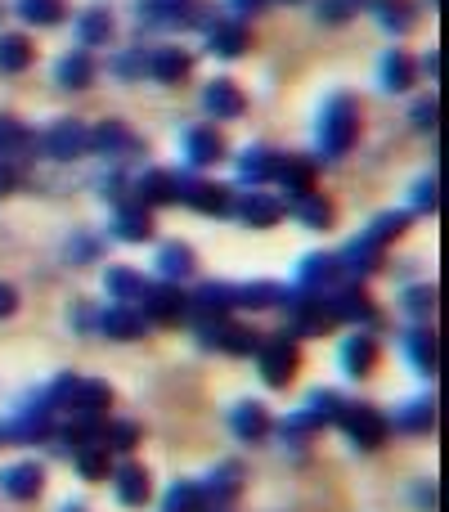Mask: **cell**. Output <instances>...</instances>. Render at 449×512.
<instances>
[{
	"instance_id": "b9f144b4",
	"label": "cell",
	"mask_w": 449,
	"mask_h": 512,
	"mask_svg": "<svg viewBox=\"0 0 449 512\" xmlns=\"http://www.w3.org/2000/svg\"><path fill=\"white\" fill-rule=\"evenodd\" d=\"M162 508L167 512H207L203 486H194V481H176V486L167 490V499H162Z\"/></svg>"
},
{
	"instance_id": "52a82bcc",
	"label": "cell",
	"mask_w": 449,
	"mask_h": 512,
	"mask_svg": "<svg viewBox=\"0 0 449 512\" xmlns=\"http://www.w3.org/2000/svg\"><path fill=\"white\" fill-rule=\"evenodd\" d=\"M36 144H41L45 158L72 162V158H81V153H90V131L81 122H59V126H50V131H45Z\"/></svg>"
},
{
	"instance_id": "d6a6232c",
	"label": "cell",
	"mask_w": 449,
	"mask_h": 512,
	"mask_svg": "<svg viewBox=\"0 0 449 512\" xmlns=\"http://www.w3.org/2000/svg\"><path fill=\"white\" fill-rule=\"evenodd\" d=\"M113 32H117V23H113L108 9H86V14L77 18V41L81 45H108Z\"/></svg>"
},
{
	"instance_id": "f907efd6",
	"label": "cell",
	"mask_w": 449,
	"mask_h": 512,
	"mask_svg": "<svg viewBox=\"0 0 449 512\" xmlns=\"http://www.w3.org/2000/svg\"><path fill=\"white\" fill-rule=\"evenodd\" d=\"M414 203L423 207V212H432V207H441V185H436V180H418V189H414Z\"/></svg>"
},
{
	"instance_id": "c3c4849f",
	"label": "cell",
	"mask_w": 449,
	"mask_h": 512,
	"mask_svg": "<svg viewBox=\"0 0 449 512\" xmlns=\"http://www.w3.org/2000/svg\"><path fill=\"white\" fill-rule=\"evenodd\" d=\"M135 445H140V427L135 423H108L104 427V450H135Z\"/></svg>"
},
{
	"instance_id": "ee69618b",
	"label": "cell",
	"mask_w": 449,
	"mask_h": 512,
	"mask_svg": "<svg viewBox=\"0 0 449 512\" xmlns=\"http://www.w3.org/2000/svg\"><path fill=\"white\" fill-rule=\"evenodd\" d=\"M77 472H81L86 481L108 477L113 468H108V450H104V445H81V450H77Z\"/></svg>"
},
{
	"instance_id": "83f0119b",
	"label": "cell",
	"mask_w": 449,
	"mask_h": 512,
	"mask_svg": "<svg viewBox=\"0 0 449 512\" xmlns=\"http://www.w3.org/2000/svg\"><path fill=\"white\" fill-rule=\"evenodd\" d=\"M54 77H59L63 90H86L90 77H95V59H90L86 50H72V54H63V59H59Z\"/></svg>"
},
{
	"instance_id": "277c9868",
	"label": "cell",
	"mask_w": 449,
	"mask_h": 512,
	"mask_svg": "<svg viewBox=\"0 0 449 512\" xmlns=\"http://www.w3.org/2000/svg\"><path fill=\"white\" fill-rule=\"evenodd\" d=\"M176 203L194 207V212H207V216H225L229 212V189L216 185V180H203V176H176Z\"/></svg>"
},
{
	"instance_id": "7402d4cb",
	"label": "cell",
	"mask_w": 449,
	"mask_h": 512,
	"mask_svg": "<svg viewBox=\"0 0 449 512\" xmlns=\"http://www.w3.org/2000/svg\"><path fill=\"white\" fill-rule=\"evenodd\" d=\"M113 490L126 508H140L144 499H149V472H144L140 463H122V468L113 472Z\"/></svg>"
},
{
	"instance_id": "ba28073f",
	"label": "cell",
	"mask_w": 449,
	"mask_h": 512,
	"mask_svg": "<svg viewBox=\"0 0 449 512\" xmlns=\"http://www.w3.org/2000/svg\"><path fill=\"white\" fill-rule=\"evenodd\" d=\"M140 18L153 27H189L203 23V0H144Z\"/></svg>"
},
{
	"instance_id": "1f68e13d",
	"label": "cell",
	"mask_w": 449,
	"mask_h": 512,
	"mask_svg": "<svg viewBox=\"0 0 449 512\" xmlns=\"http://www.w3.org/2000/svg\"><path fill=\"white\" fill-rule=\"evenodd\" d=\"M113 234L122 243H144L153 234V221H149V207H122L113 216Z\"/></svg>"
},
{
	"instance_id": "5b68a950",
	"label": "cell",
	"mask_w": 449,
	"mask_h": 512,
	"mask_svg": "<svg viewBox=\"0 0 449 512\" xmlns=\"http://www.w3.org/2000/svg\"><path fill=\"white\" fill-rule=\"evenodd\" d=\"M198 337H203L207 346H221L229 355H256V346H261V333L247 324H234V319H203V328H198Z\"/></svg>"
},
{
	"instance_id": "74e56055",
	"label": "cell",
	"mask_w": 449,
	"mask_h": 512,
	"mask_svg": "<svg viewBox=\"0 0 449 512\" xmlns=\"http://www.w3.org/2000/svg\"><path fill=\"white\" fill-rule=\"evenodd\" d=\"M32 68V41L18 32L0 36V72H23Z\"/></svg>"
},
{
	"instance_id": "30bf717a",
	"label": "cell",
	"mask_w": 449,
	"mask_h": 512,
	"mask_svg": "<svg viewBox=\"0 0 449 512\" xmlns=\"http://www.w3.org/2000/svg\"><path fill=\"white\" fill-rule=\"evenodd\" d=\"M333 297H324V306H328V315L333 319H342V324H378V310H373V301L364 297L360 288H328Z\"/></svg>"
},
{
	"instance_id": "d590c367",
	"label": "cell",
	"mask_w": 449,
	"mask_h": 512,
	"mask_svg": "<svg viewBox=\"0 0 449 512\" xmlns=\"http://www.w3.org/2000/svg\"><path fill=\"white\" fill-rule=\"evenodd\" d=\"M279 301H283L279 283H238L234 288V306H243V310H270Z\"/></svg>"
},
{
	"instance_id": "60d3db41",
	"label": "cell",
	"mask_w": 449,
	"mask_h": 512,
	"mask_svg": "<svg viewBox=\"0 0 449 512\" xmlns=\"http://www.w3.org/2000/svg\"><path fill=\"white\" fill-rule=\"evenodd\" d=\"M104 283H108V292H113L117 301H135V297H144V274H135V270H126V265H113V270L104 274Z\"/></svg>"
},
{
	"instance_id": "7a4b0ae2",
	"label": "cell",
	"mask_w": 449,
	"mask_h": 512,
	"mask_svg": "<svg viewBox=\"0 0 449 512\" xmlns=\"http://www.w3.org/2000/svg\"><path fill=\"white\" fill-rule=\"evenodd\" d=\"M279 306H288V333H297V337H319V333H328V328H333V315H328V306H324V297H319V292L297 288L292 297L283 292Z\"/></svg>"
},
{
	"instance_id": "4fadbf2b",
	"label": "cell",
	"mask_w": 449,
	"mask_h": 512,
	"mask_svg": "<svg viewBox=\"0 0 449 512\" xmlns=\"http://www.w3.org/2000/svg\"><path fill=\"white\" fill-rule=\"evenodd\" d=\"M337 274H342V265H337V256L315 252V256H306V261H301V270H297V288L319 292V297H324V292L337 283Z\"/></svg>"
},
{
	"instance_id": "ab89813d",
	"label": "cell",
	"mask_w": 449,
	"mask_h": 512,
	"mask_svg": "<svg viewBox=\"0 0 449 512\" xmlns=\"http://www.w3.org/2000/svg\"><path fill=\"white\" fill-rule=\"evenodd\" d=\"M158 270L167 274V283L189 279V274H194V252H189L185 243H167V248L158 252Z\"/></svg>"
},
{
	"instance_id": "836d02e7",
	"label": "cell",
	"mask_w": 449,
	"mask_h": 512,
	"mask_svg": "<svg viewBox=\"0 0 449 512\" xmlns=\"http://www.w3.org/2000/svg\"><path fill=\"white\" fill-rule=\"evenodd\" d=\"M414 81H418V63L409 59L405 50H391L387 59H382V86L387 90H396L400 95V90H409Z\"/></svg>"
},
{
	"instance_id": "7c38bea8",
	"label": "cell",
	"mask_w": 449,
	"mask_h": 512,
	"mask_svg": "<svg viewBox=\"0 0 449 512\" xmlns=\"http://www.w3.org/2000/svg\"><path fill=\"white\" fill-rule=\"evenodd\" d=\"M90 153H108V158H131L140 153V140L131 135V126L122 122H104L90 131Z\"/></svg>"
},
{
	"instance_id": "3957f363",
	"label": "cell",
	"mask_w": 449,
	"mask_h": 512,
	"mask_svg": "<svg viewBox=\"0 0 449 512\" xmlns=\"http://www.w3.org/2000/svg\"><path fill=\"white\" fill-rule=\"evenodd\" d=\"M297 364H301V355H297L292 337H270V342L256 346V369H261V378L270 382V387H288Z\"/></svg>"
},
{
	"instance_id": "9a60e30c",
	"label": "cell",
	"mask_w": 449,
	"mask_h": 512,
	"mask_svg": "<svg viewBox=\"0 0 449 512\" xmlns=\"http://www.w3.org/2000/svg\"><path fill=\"white\" fill-rule=\"evenodd\" d=\"M221 153H225V144H221V135H216L212 126H189L185 131L189 167H212V162H221Z\"/></svg>"
},
{
	"instance_id": "7bdbcfd3",
	"label": "cell",
	"mask_w": 449,
	"mask_h": 512,
	"mask_svg": "<svg viewBox=\"0 0 449 512\" xmlns=\"http://www.w3.org/2000/svg\"><path fill=\"white\" fill-rule=\"evenodd\" d=\"M18 18L32 27H54L63 18V0H18Z\"/></svg>"
},
{
	"instance_id": "db71d44e",
	"label": "cell",
	"mask_w": 449,
	"mask_h": 512,
	"mask_svg": "<svg viewBox=\"0 0 449 512\" xmlns=\"http://www.w3.org/2000/svg\"><path fill=\"white\" fill-rule=\"evenodd\" d=\"M14 310H18V292L9 283H0V319H9Z\"/></svg>"
},
{
	"instance_id": "9c48e42d",
	"label": "cell",
	"mask_w": 449,
	"mask_h": 512,
	"mask_svg": "<svg viewBox=\"0 0 449 512\" xmlns=\"http://www.w3.org/2000/svg\"><path fill=\"white\" fill-rule=\"evenodd\" d=\"M189 315V292H180L176 283H153L144 288V319H158V324H176Z\"/></svg>"
},
{
	"instance_id": "8fae6325",
	"label": "cell",
	"mask_w": 449,
	"mask_h": 512,
	"mask_svg": "<svg viewBox=\"0 0 449 512\" xmlns=\"http://www.w3.org/2000/svg\"><path fill=\"white\" fill-rule=\"evenodd\" d=\"M144 72L167 81V86H176V81H185L189 72H194V59H189L185 50H176V45H162V50L144 54Z\"/></svg>"
},
{
	"instance_id": "6da1fadb",
	"label": "cell",
	"mask_w": 449,
	"mask_h": 512,
	"mask_svg": "<svg viewBox=\"0 0 449 512\" xmlns=\"http://www.w3.org/2000/svg\"><path fill=\"white\" fill-rule=\"evenodd\" d=\"M355 135H360L355 99L351 95H333L328 99V108H324V117H319V149H324V158H342V153L355 144Z\"/></svg>"
},
{
	"instance_id": "11a10c76",
	"label": "cell",
	"mask_w": 449,
	"mask_h": 512,
	"mask_svg": "<svg viewBox=\"0 0 449 512\" xmlns=\"http://www.w3.org/2000/svg\"><path fill=\"white\" fill-rule=\"evenodd\" d=\"M14 185H18V171L9 167V162H0V194H9Z\"/></svg>"
},
{
	"instance_id": "484cf974",
	"label": "cell",
	"mask_w": 449,
	"mask_h": 512,
	"mask_svg": "<svg viewBox=\"0 0 449 512\" xmlns=\"http://www.w3.org/2000/svg\"><path fill=\"white\" fill-rule=\"evenodd\" d=\"M135 198H140V207L176 203V176H171V171H144L140 185H135Z\"/></svg>"
},
{
	"instance_id": "d4e9b609",
	"label": "cell",
	"mask_w": 449,
	"mask_h": 512,
	"mask_svg": "<svg viewBox=\"0 0 449 512\" xmlns=\"http://www.w3.org/2000/svg\"><path fill=\"white\" fill-rule=\"evenodd\" d=\"M238 216H243V225H256V230H270V225H279V216H283V207L274 203V198H265V194H243L238 203H229Z\"/></svg>"
},
{
	"instance_id": "f546056e",
	"label": "cell",
	"mask_w": 449,
	"mask_h": 512,
	"mask_svg": "<svg viewBox=\"0 0 449 512\" xmlns=\"http://www.w3.org/2000/svg\"><path fill=\"white\" fill-rule=\"evenodd\" d=\"M274 171H279V153H274V149H247L243 162H238L243 185H270Z\"/></svg>"
},
{
	"instance_id": "44dd1931",
	"label": "cell",
	"mask_w": 449,
	"mask_h": 512,
	"mask_svg": "<svg viewBox=\"0 0 449 512\" xmlns=\"http://www.w3.org/2000/svg\"><path fill=\"white\" fill-rule=\"evenodd\" d=\"M229 427H234L238 441H261V436H270V414H265L256 400H243V405H234V414H229Z\"/></svg>"
},
{
	"instance_id": "816d5d0a",
	"label": "cell",
	"mask_w": 449,
	"mask_h": 512,
	"mask_svg": "<svg viewBox=\"0 0 449 512\" xmlns=\"http://www.w3.org/2000/svg\"><path fill=\"white\" fill-rule=\"evenodd\" d=\"M405 306L414 310V315H427V310H432V288H414L405 297Z\"/></svg>"
},
{
	"instance_id": "f1b7e54d",
	"label": "cell",
	"mask_w": 449,
	"mask_h": 512,
	"mask_svg": "<svg viewBox=\"0 0 449 512\" xmlns=\"http://www.w3.org/2000/svg\"><path fill=\"white\" fill-rule=\"evenodd\" d=\"M274 180H279V185L288 189L292 198L315 194V167H310L306 158H279V171H274Z\"/></svg>"
},
{
	"instance_id": "681fc988",
	"label": "cell",
	"mask_w": 449,
	"mask_h": 512,
	"mask_svg": "<svg viewBox=\"0 0 449 512\" xmlns=\"http://www.w3.org/2000/svg\"><path fill=\"white\" fill-rule=\"evenodd\" d=\"M360 5H369V0H319V18L324 23H346V18L360 14Z\"/></svg>"
},
{
	"instance_id": "e0dca14e",
	"label": "cell",
	"mask_w": 449,
	"mask_h": 512,
	"mask_svg": "<svg viewBox=\"0 0 449 512\" xmlns=\"http://www.w3.org/2000/svg\"><path fill=\"white\" fill-rule=\"evenodd\" d=\"M234 306V288L229 283H203L198 292H189V315L198 319H221Z\"/></svg>"
},
{
	"instance_id": "bcb514c9",
	"label": "cell",
	"mask_w": 449,
	"mask_h": 512,
	"mask_svg": "<svg viewBox=\"0 0 449 512\" xmlns=\"http://www.w3.org/2000/svg\"><path fill=\"white\" fill-rule=\"evenodd\" d=\"M405 230H409V216H405V212H387V216H378V221H373L364 234H369L373 243H382V248H387V243L400 239Z\"/></svg>"
},
{
	"instance_id": "4dcf8cb0",
	"label": "cell",
	"mask_w": 449,
	"mask_h": 512,
	"mask_svg": "<svg viewBox=\"0 0 449 512\" xmlns=\"http://www.w3.org/2000/svg\"><path fill=\"white\" fill-rule=\"evenodd\" d=\"M373 14H378V23L387 27V32H396V36H405L409 27L418 23L414 0H373Z\"/></svg>"
},
{
	"instance_id": "f6af8a7d",
	"label": "cell",
	"mask_w": 449,
	"mask_h": 512,
	"mask_svg": "<svg viewBox=\"0 0 449 512\" xmlns=\"http://www.w3.org/2000/svg\"><path fill=\"white\" fill-rule=\"evenodd\" d=\"M306 409L315 414L319 427H324V423H337V414L346 409V396H337V391H315V396L306 400Z\"/></svg>"
},
{
	"instance_id": "8992f818",
	"label": "cell",
	"mask_w": 449,
	"mask_h": 512,
	"mask_svg": "<svg viewBox=\"0 0 449 512\" xmlns=\"http://www.w3.org/2000/svg\"><path fill=\"white\" fill-rule=\"evenodd\" d=\"M337 423H342V432L355 441V450H378V445L387 441V418L369 405H346L342 414H337Z\"/></svg>"
},
{
	"instance_id": "680465c9",
	"label": "cell",
	"mask_w": 449,
	"mask_h": 512,
	"mask_svg": "<svg viewBox=\"0 0 449 512\" xmlns=\"http://www.w3.org/2000/svg\"><path fill=\"white\" fill-rule=\"evenodd\" d=\"M441 68H445L441 54H427V72H432V77H441Z\"/></svg>"
},
{
	"instance_id": "7dc6e473",
	"label": "cell",
	"mask_w": 449,
	"mask_h": 512,
	"mask_svg": "<svg viewBox=\"0 0 449 512\" xmlns=\"http://www.w3.org/2000/svg\"><path fill=\"white\" fill-rule=\"evenodd\" d=\"M77 382L81 378H72V373H63V378H54V387L45 391V400H41V409H72V396H77Z\"/></svg>"
},
{
	"instance_id": "cb8c5ba5",
	"label": "cell",
	"mask_w": 449,
	"mask_h": 512,
	"mask_svg": "<svg viewBox=\"0 0 449 512\" xmlns=\"http://www.w3.org/2000/svg\"><path fill=\"white\" fill-rule=\"evenodd\" d=\"M382 243H373L369 234H360L355 243H346V252L337 256V265H342L351 279H360V274H369V270H378V261H382Z\"/></svg>"
},
{
	"instance_id": "603a6c76",
	"label": "cell",
	"mask_w": 449,
	"mask_h": 512,
	"mask_svg": "<svg viewBox=\"0 0 449 512\" xmlns=\"http://www.w3.org/2000/svg\"><path fill=\"white\" fill-rule=\"evenodd\" d=\"M373 364H378V342H373L369 333H355L351 342L342 346V369L351 373V378H369Z\"/></svg>"
},
{
	"instance_id": "9f6ffc18",
	"label": "cell",
	"mask_w": 449,
	"mask_h": 512,
	"mask_svg": "<svg viewBox=\"0 0 449 512\" xmlns=\"http://www.w3.org/2000/svg\"><path fill=\"white\" fill-rule=\"evenodd\" d=\"M72 252H77V261H90V256H95V243H90V239H81Z\"/></svg>"
},
{
	"instance_id": "8d00e7d4",
	"label": "cell",
	"mask_w": 449,
	"mask_h": 512,
	"mask_svg": "<svg viewBox=\"0 0 449 512\" xmlns=\"http://www.w3.org/2000/svg\"><path fill=\"white\" fill-rule=\"evenodd\" d=\"M292 212H297V221L310 225V230H328V225H333V203H328V198H319V194L292 198Z\"/></svg>"
},
{
	"instance_id": "5bb4252c",
	"label": "cell",
	"mask_w": 449,
	"mask_h": 512,
	"mask_svg": "<svg viewBox=\"0 0 449 512\" xmlns=\"http://www.w3.org/2000/svg\"><path fill=\"white\" fill-rule=\"evenodd\" d=\"M41 486H45V472L36 468V463H14V468L0 472V490H5L9 499H23V504L41 495Z\"/></svg>"
},
{
	"instance_id": "f35d334b",
	"label": "cell",
	"mask_w": 449,
	"mask_h": 512,
	"mask_svg": "<svg viewBox=\"0 0 449 512\" xmlns=\"http://www.w3.org/2000/svg\"><path fill=\"white\" fill-rule=\"evenodd\" d=\"M396 423H400V432H432V423H436V400H427V396L409 400V405L396 414Z\"/></svg>"
},
{
	"instance_id": "2e32d148",
	"label": "cell",
	"mask_w": 449,
	"mask_h": 512,
	"mask_svg": "<svg viewBox=\"0 0 449 512\" xmlns=\"http://www.w3.org/2000/svg\"><path fill=\"white\" fill-rule=\"evenodd\" d=\"M207 50L216 54V59H238V54L247 50V27L243 23H207Z\"/></svg>"
},
{
	"instance_id": "4316f807",
	"label": "cell",
	"mask_w": 449,
	"mask_h": 512,
	"mask_svg": "<svg viewBox=\"0 0 449 512\" xmlns=\"http://www.w3.org/2000/svg\"><path fill=\"white\" fill-rule=\"evenodd\" d=\"M203 108L212 117H238L247 108V99H243V90H238L234 81H212V86L203 90Z\"/></svg>"
},
{
	"instance_id": "f5cc1de1",
	"label": "cell",
	"mask_w": 449,
	"mask_h": 512,
	"mask_svg": "<svg viewBox=\"0 0 449 512\" xmlns=\"http://www.w3.org/2000/svg\"><path fill=\"white\" fill-rule=\"evenodd\" d=\"M414 122H418V126H427V131H432V126H436V99H423V104L414 108Z\"/></svg>"
},
{
	"instance_id": "ac0fdd59",
	"label": "cell",
	"mask_w": 449,
	"mask_h": 512,
	"mask_svg": "<svg viewBox=\"0 0 449 512\" xmlns=\"http://www.w3.org/2000/svg\"><path fill=\"white\" fill-rule=\"evenodd\" d=\"M99 328H104L108 337H117V342H140L144 328H149V319L140 315V310H126V306H113L99 315Z\"/></svg>"
},
{
	"instance_id": "e575fe53",
	"label": "cell",
	"mask_w": 449,
	"mask_h": 512,
	"mask_svg": "<svg viewBox=\"0 0 449 512\" xmlns=\"http://www.w3.org/2000/svg\"><path fill=\"white\" fill-rule=\"evenodd\" d=\"M108 400H113V391H108V382L99 378H81L77 382V396H72V409L86 418H99L108 409Z\"/></svg>"
},
{
	"instance_id": "d6986e66",
	"label": "cell",
	"mask_w": 449,
	"mask_h": 512,
	"mask_svg": "<svg viewBox=\"0 0 449 512\" xmlns=\"http://www.w3.org/2000/svg\"><path fill=\"white\" fill-rule=\"evenodd\" d=\"M405 351H409V360H414L423 373L441 369V337H436L432 328H409V333H405Z\"/></svg>"
},
{
	"instance_id": "ffe728a7",
	"label": "cell",
	"mask_w": 449,
	"mask_h": 512,
	"mask_svg": "<svg viewBox=\"0 0 449 512\" xmlns=\"http://www.w3.org/2000/svg\"><path fill=\"white\" fill-rule=\"evenodd\" d=\"M238 486H243V477H238V463H225V468H216L212 481H203V499H207V512H225L234 504Z\"/></svg>"
},
{
	"instance_id": "6f0895ef",
	"label": "cell",
	"mask_w": 449,
	"mask_h": 512,
	"mask_svg": "<svg viewBox=\"0 0 449 512\" xmlns=\"http://www.w3.org/2000/svg\"><path fill=\"white\" fill-rule=\"evenodd\" d=\"M265 5V0H234V9H238V14H256V9H261Z\"/></svg>"
}]
</instances>
